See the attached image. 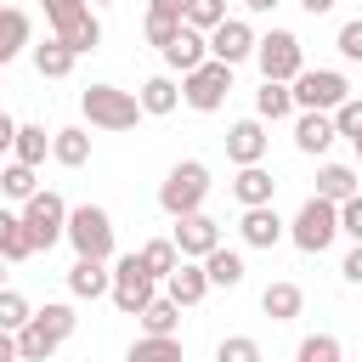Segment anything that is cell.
Returning <instances> with one entry per match:
<instances>
[{"mask_svg":"<svg viewBox=\"0 0 362 362\" xmlns=\"http://www.w3.org/2000/svg\"><path fill=\"white\" fill-rule=\"evenodd\" d=\"M300 362H339V339L334 334H305L300 339Z\"/></svg>","mask_w":362,"mask_h":362,"instance_id":"f35d334b","label":"cell"},{"mask_svg":"<svg viewBox=\"0 0 362 362\" xmlns=\"http://www.w3.org/2000/svg\"><path fill=\"white\" fill-rule=\"evenodd\" d=\"M79 107H85V119L96 130H136V119H141L136 90H119V85H85L79 90Z\"/></svg>","mask_w":362,"mask_h":362,"instance_id":"3957f363","label":"cell"},{"mask_svg":"<svg viewBox=\"0 0 362 362\" xmlns=\"http://www.w3.org/2000/svg\"><path fill=\"white\" fill-rule=\"evenodd\" d=\"M40 6H45V23H51V34H68V28H74V23L90 11L85 0H40Z\"/></svg>","mask_w":362,"mask_h":362,"instance_id":"74e56055","label":"cell"},{"mask_svg":"<svg viewBox=\"0 0 362 362\" xmlns=\"http://www.w3.org/2000/svg\"><path fill=\"white\" fill-rule=\"evenodd\" d=\"M34 192H40V175H34V164H17V158H11V164L0 170V198H11V204H28Z\"/></svg>","mask_w":362,"mask_h":362,"instance_id":"f546056e","label":"cell"},{"mask_svg":"<svg viewBox=\"0 0 362 362\" xmlns=\"http://www.w3.org/2000/svg\"><path fill=\"white\" fill-rule=\"evenodd\" d=\"M23 226H28V243H34V255H40V249H51V243L68 238V204H62L57 192H34V198L23 204Z\"/></svg>","mask_w":362,"mask_h":362,"instance_id":"9c48e42d","label":"cell"},{"mask_svg":"<svg viewBox=\"0 0 362 362\" xmlns=\"http://www.w3.org/2000/svg\"><path fill=\"white\" fill-rule=\"evenodd\" d=\"M288 90H294V107H300V113H339V107L351 102L345 74H334V68H305Z\"/></svg>","mask_w":362,"mask_h":362,"instance_id":"52a82bcc","label":"cell"},{"mask_svg":"<svg viewBox=\"0 0 362 362\" xmlns=\"http://www.w3.org/2000/svg\"><path fill=\"white\" fill-rule=\"evenodd\" d=\"M255 45H260V40H255V28H249L243 17H226V23L209 34V57L226 62V68H238L243 57H255Z\"/></svg>","mask_w":362,"mask_h":362,"instance_id":"7c38bea8","label":"cell"},{"mask_svg":"<svg viewBox=\"0 0 362 362\" xmlns=\"http://www.w3.org/2000/svg\"><path fill=\"white\" fill-rule=\"evenodd\" d=\"M17 164H45V153H51V136H45V124H17Z\"/></svg>","mask_w":362,"mask_h":362,"instance_id":"1f68e13d","label":"cell"},{"mask_svg":"<svg viewBox=\"0 0 362 362\" xmlns=\"http://www.w3.org/2000/svg\"><path fill=\"white\" fill-rule=\"evenodd\" d=\"M294 113V90L288 85H277V79H260V90H255V119H288Z\"/></svg>","mask_w":362,"mask_h":362,"instance_id":"4316f807","label":"cell"},{"mask_svg":"<svg viewBox=\"0 0 362 362\" xmlns=\"http://www.w3.org/2000/svg\"><path fill=\"white\" fill-rule=\"evenodd\" d=\"M238 232H243V243H249V249H277V243L288 238V221H277V209H272V204H260V209H243Z\"/></svg>","mask_w":362,"mask_h":362,"instance_id":"5bb4252c","label":"cell"},{"mask_svg":"<svg viewBox=\"0 0 362 362\" xmlns=\"http://www.w3.org/2000/svg\"><path fill=\"white\" fill-rule=\"evenodd\" d=\"M136 255H141V266H147L153 277H164V283H170V277H175V266H181V249H175L170 238H153V243H141Z\"/></svg>","mask_w":362,"mask_h":362,"instance_id":"4dcf8cb0","label":"cell"},{"mask_svg":"<svg viewBox=\"0 0 362 362\" xmlns=\"http://www.w3.org/2000/svg\"><path fill=\"white\" fill-rule=\"evenodd\" d=\"M243 6H249V11H272L277 0H243Z\"/></svg>","mask_w":362,"mask_h":362,"instance_id":"681fc988","label":"cell"},{"mask_svg":"<svg viewBox=\"0 0 362 362\" xmlns=\"http://www.w3.org/2000/svg\"><path fill=\"white\" fill-rule=\"evenodd\" d=\"M6 266H11V260H0V288H6Z\"/></svg>","mask_w":362,"mask_h":362,"instance_id":"f907efd6","label":"cell"},{"mask_svg":"<svg viewBox=\"0 0 362 362\" xmlns=\"http://www.w3.org/2000/svg\"><path fill=\"white\" fill-rule=\"evenodd\" d=\"M74 328H79V317H74V305H45V311H34L28 317V328L17 334V356L23 362H45V356H57V345H68L74 339Z\"/></svg>","mask_w":362,"mask_h":362,"instance_id":"6da1fadb","label":"cell"},{"mask_svg":"<svg viewBox=\"0 0 362 362\" xmlns=\"http://www.w3.org/2000/svg\"><path fill=\"white\" fill-rule=\"evenodd\" d=\"M153 283H158V277L141 266V255H119V260H113V305H119L124 317H141V311L158 300Z\"/></svg>","mask_w":362,"mask_h":362,"instance_id":"ba28073f","label":"cell"},{"mask_svg":"<svg viewBox=\"0 0 362 362\" xmlns=\"http://www.w3.org/2000/svg\"><path fill=\"white\" fill-rule=\"evenodd\" d=\"M204 198H209V164H204V158L170 164V175L158 181V209L175 215V221H181V215H198Z\"/></svg>","mask_w":362,"mask_h":362,"instance_id":"7a4b0ae2","label":"cell"},{"mask_svg":"<svg viewBox=\"0 0 362 362\" xmlns=\"http://www.w3.org/2000/svg\"><path fill=\"white\" fill-rule=\"evenodd\" d=\"M0 362H23L17 356V334H6V328H0Z\"/></svg>","mask_w":362,"mask_h":362,"instance_id":"7dc6e473","label":"cell"},{"mask_svg":"<svg viewBox=\"0 0 362 362\" xmlns=\"http://www.w3.org/2000/svg\"><path fill=\"white\" fill-rule=\"evenodd\" d=\"M107 6H113V0H107Z\"/></svg>","mask_w":362,"mask_h":362,"instance_id":"f5cc1de1","label":"cell"},{"mask_svg":"<svg viewBox=\"0 0 362 362\" xmlns=\"http://www.w3.org/2000/svg\"><path fill=\"white\" fill-rule=\"evenodd\" d=\"M68 243H74L79 260H113V215L102 204L68 209Z\"/></svg>","mask_w":362,"mask_h":362,"instance_id":"277c9868","label":"cell"},{"mask_svg":"<svg viewBox=\"0 0 362 362\" xmlns=\"http://www.w3.org/2000/svg\"><path fill=\"white\" fill-rule=\"evenodd\" d=\"M28 34H34L28 11H23V6H0V68L28 51Z\"/></svg>","mask_w":362,"mask_h":362,"instance_id":"d6986e66","label":"cell"},{"mask_svg":"<svg viewBox=\"0 0 362 362\" xmlns=\"http://www.w3.org/2000/svg\"><path fill=\"white\" fill-rule=\"evenodd\" d=\"M164 294H170L175 305H198V300L209 294V277H204V260H181V266H175V277L164 283Z\"/></svg>","mask_w":362,"mask_h":362,"instance_id":"ffe728a7","label":"cell"},{"mask_svg":"<svg viewBox=\"0 0 362 362\" xmlns=\"http://www.w3.org/2000/svg\"><path fill=\"white\" fill-rule=\"evenodd\" d=\"M300 305H305L300 283H266V288H260V311H266L272 322H294Z\"/></svg>","mask_w":362,"mask_h":362,"instance_id":"44dd1931","label":"cell"},{"mask_svg":"<svg viewBox=\"0 0 362 362\" xmlns=\"http://www.w3.org/2000/svg\"><path fill=\"white\" fill-rule=\"evenodd\" d=\"M356 158H362V136H356Z\"/></svg>","mask_w":362,"mask_h":362,"instance_id":"816d5d0a","label":"cell"},{"mask_svg":"<svg viewBox=\"0 0 362 362\" xmlns=\"http://www.w3.org/2000/svg\"><path fill=\"white\" fill-rule=\"evenodd\" d=\"M272 192H277V181H272V170H266V164H243V170L232 175V198H238L243 209L272 204Z\"/></svg>","mask_w":362,"mask_h":362,"instance_id":"2e32d148","label":"cell"},{"mask_svg":"<svg viewBox=\"0 0 362 362\" xmlns=\"http://www.w3.org/2000/svg\"><path fill=\"white\" fill-rule=\"evenodd\" d=\"M300 6H305V11H311V17H322V11H334V6H339V0H300Z\"/></svg>","mask_w":362,"mask_h":362,"instance_id":"c3c4849f","label":"cell"},{"mask_svg":"<svg viewBox=\"0 0 362 362\" xmlns=\"http://www.w3.org/2000/svg\"><path fill=\"white\" fill-rule=\"evenodd\" d=\"M226 90H232V68L226 62H204V68H192V74H181V102L192 107V113H215L221 102H226Z\"/></svg>","mask_w":362,"mask_h":362,"instance_id":"30bf717a","label":"cell"},{"mask_svg":"<svg viewBox=\"0 0 362 362\" xmlns=\"http://www.w3.org/2000/svg\"><path fill=\"white\" fill-rule=\"evenodd\" d=\"M51 158H57V164H68V170H79V164L90 158V136H85L79 124H68V130H51Z\"/></svg>","mask_w":362,"mask_h":362,"instance_id":"83f0119b","label":"cell"},{"mask_svg":"<svg viewBox=\"0 0 362 362\" xmlns=\"http://www.w3.org/2000/svg\"><path fill=\"white\" fill-rule=\"evenodd\" d=\"M28 317H34V311H28V300H23L17 288H0V328H6V334H23V328H28Z\"/></svg>","mask_w":362,"mask_h":362,"instance_id":"d590c367","label":"cell"},{"mask_svg":"<svg viewBox=\"0 0 362 362\" xmlns=\"http://www.w3.org/2000/svg\"><path fill=\"white\" fill-rule=\"evenodd\" d=\"M334 136H339V130H334V113H300V119H294V147H300V153H311V158H317V153H328V147H334Z\"/></svg>","mask_w":362,"mask_h":362,"instance_id":"ac0fdd59","label":"cell"},{"mask_svg":"<svg viewBox=\"0 0 362 362\" xmlns=\"http://www.w3.org/2000/svg\"><path fill=\"white\" fill-rule=\"evenodd\" d=\"M175 328H181V305H175L170 294H158V300L141 311V334H153V339H175Z\"/></svg>","mask_w":362,"mask_h":362,"instance_id":"f1b7e54d","label":"cell"},{"mask_svg":"<svg viewBox=\"0 0 362 362\" xmlns=\"http://www.w3.org/2000/svg\"><path fill=\"white\" fill-rule=\"evenodd\" d=\"M181 28H187V23H153V17H147V45H158V51H164Z\"/></svg>","mask_w":362,"mask_h":362,"instance_id":"ee69618b","label":"cell"},{"mask_svg":"<svg viewBox=\"0 0 362 362\" xmlns=\"http://www.w3.org/2000/svg\"><path fill=\"white\" fill-rule=\"evenodd\" d=\"M153 23H187V0H147Z\"/></svg>","mask_w":362,"mask_h":362,"instance_id":"b9f144b4","label":"cell"},{"mask_svg":"<svg viewBox=\"0 0 362 362\" xmlns=\"http://www.w3.org/2000/svg\"><path fill=\"white\" fill-rule=\"evenodd\" d=\"M334 45H339V57H345V62H362V17H351V23L339 28V40H334Z\"/></svg>","mask_w":362,"mask_h":362,"instance_id":"60d3db41","label":"cell"},{"mask_svg":"<svg viewBox=\"0 0 362 362\" xmlns=\"http://www.w3.org/2000/svg\"><path fill=\"white\" fill-rule=\"evenodd\" d=\"M136 102H141V113H153V119H164V113H175V102H181V85L170 79V74H153L141 90H136Z\"/></svg>","mask_w":362,"mask_h":362,"instance_id":"7402d4cb","label":"cell"},{"mask_svg":"<svg viewBox=\"0 0 362 362\" xmlns=\"http://www.w3.org/2000/svg\"><path fill=\"white\" fill-rule=\"evenodd\" d=\"M204 277H209V288H238L243 283V255L221 243L215 255H204Z\"/></svg>","mask_w":362,"mask_h":362,"instance_id":"d4e9b609","label":"cell"},{"mask_svg":"<svg viewBox=\"0 0 362 362\" xmlns=\"http://www.w3.org/2000/svg\"><path fill=\"white\" fill-rule=\"evenodd\" d=\"M255 62H260V79L294 85V79L305 74V51H300V34H288V28H272V34H260V45H255Z\"/></svg>","mask_w":362,"mask_h":362,"instance_id":"8992f818","label":"cell"},{"mask_svg":"<svg viewBox=\"0 0 362 362\" xmlns=\"http://www.w3.org/2000/svg\"><path fill=\"white\" fill-rule=\"evenodd\" d=\"M11 147H17V119L0 113V153H11Z\"/></svg>","mask_w":362,"mask_h":362,"instance_id":"bcb514c9","label":"cell"},{"mask_svg":"<svg viewBox=\"0 0 362 362\" xmlns=\"http://www.w3.org/2000/svg\"><path fill=\"white\" fill-rule=\"evenodd\" d=\"M124 362H181V339H153V334H141V339L124 351Z\"/></svg>","mask_w":362,"mask_h":362,"instance_id":"d6a6232c","label":"cell"},{"mask_svg":"<svg viewBox=\"0 0 362 362\" xmlns=\"http://www.w3.org/2000/svg\"><path fill=\"white\" fill-rule=\"evenodd\" d=\"M175 249H181V260H204V255H215L221 249V221L215 215H181L175 221V238H170Z\"/></svg>","mask_w":362,"mask_h":362,"instance_id":"8fae6325","label":"cell"},{"mask_svg":"<svg viewBox=\"0 0 362 362\" xmlns=\"http://www.w3.org/2000/svg\"><path fill=\"white\" fill-rule=\"evenodd\" d=\"M221 23H226V0H187V28L215 34Z\"/></svg>","mask_w":362,"mask_h":362,"instance_id":"e575fe53","label":"cell"},{"mask_svg":"<svg viewBox=\"0 0 362 362\" xmlns=\"http://www.w3.org/2000/svg\"><path fill=\"white\" fill-rule=\"evenodd\" d=\"M339 272H345V283H362V243L345 255V266H339Z\"/></svg>","mask_w":362,"mask_h":362,"instance_id":"f6af8a7d","label":"cell"},{"mask_svg":"<svg viewBox=\"0 0 362 362\" xmlns=\"http://www.w3.org/2000/svg\"><path fill=\"white\" fill-rule=\"evenodd\" d=\"M164 62H170V68H181V74L204 68V62H209V34H198V28H181V34L164 45Z\"/></svg>","mask_w":362,"mask_h":362,"instance_id":"e0dca14e","label":"cell"},{"mask_svg":"<svg viewBox=\"0 0 362 362\" xmlns=\"http://www.w3.org/2000/svg\"><path fill=\"white\" fill-rule=\"evenodd\" d=\"M334 130H339V136H351V141L362 136V96H351V102L334 113Z\"/></svg>","mask_w":362,"mask_h":362,"instance_id":"ab89813d","label":"cell"},{"mask_svg":"<svg viewBox=\"0 0 362 362\" xmlns=\"http://www.w3.org/2000/svg\"><path fill=\"white\" fill-rule=\"evenodd\" d=\"M317 198L351 204V198H356V170H351V164H322V170H317Z\"/></svg>","mask_w":362,"mask_h":362,"instance_id":"cb8c5ba5","label":"cell"},{"mask_svg":"<svg viewBox=\"0 0 362 362\" xmlns=\"http://www.w3.org/2000/svg\"><path fill=\"white\" fill-rule=\"evenodd\" d=\"M266 141H272V136H266V119H238V124L226 130V158H232L238 170H243V164H260V158H266Z\"/></svg>","mask_w":362,"mask_h":362,"instance_id":"4fadbf2b","label":"cell"},{"mask_svg":"<svg viewBox=\"0 0 362 362\" xmlns=\"http://www.w3.org/2000/svg\"><path fill=\"white\" fill-rule=\"evenodd\" d=\"M68 294H74V300H102V294H113V266H107V260H74V266H68Z\"/></svg>","mask_w":362,"mask_h":362,"instance_id":"9a60e30c","label":"cell"},{"mask_svg":"<svg viewBox=\"0 0 362 362\" xmlns=\"http://www.w3.org/2000/svg\"><path fill=\"white\" fill-rule=\"evenodd\" d=\"M74 62H79V57H74L57 34H51L45 45H34V68H40V79H68V74H74Z\"/></svg>","mask_w":362,"mask_h":362,"instance_id":"484cf974","label":"cell"},{"mask_svg":"<svg viewBox=\"0 0 362 362\" xmlns=\"http://www.w3.org/2000/svg\"><path fill=\"white\" fill-rule=\"evenodd\" d=\"M34 243H28V226H23V209H0V260H28Z\"/></svg>","mask_w":362,"mask_h":362,"instance_id":"603a6c76","label":"cell"},{"mask_svg":"<svg viewBox=\"0 0 362 362\" xmlns=\"http://www.w3.org/2000/svg\"><path fill=\"white\" fill-rule=\"evenodd\" d=\"M339 232H345V238H356V243H362V192H356V198H351V204H339Z\"/></svg>","mask_w":362,"mask_h":362,"instance_id":"7bdbcfd3","label":"cell"},{"mask_svg":"<svg viewBox=\"0 0 362 362\" xmlns=\"http://www.w3.org/2000/svg\"><path fill=\"white\" fill-rule=\"evenodd\" d=\"M215 362H266V356H260V339H249V334H226V339L215 345Z\"/></svg>","mask_w":362,"mask_h":362,"instance_id":"8d00e7d4","label":"cell"},{"mask_svg":"<svg viewBox=\"0 0 362 362\" xmlns=\"http://www.w3.org/2000/svg\"><path fill=\"white\" fill-rule=\"evenodd\" d=\"M57 40H62V45L74 51V57H85V51H96V45H102V23H96L90 11H85V17H79V23L68 28V34H57Z\"/></svg>","mask_w":362,"mask_h":362,"instance_id":"836d02e7","label":"cell"},{"mask_svg":"<svg viewBox=\"0 0 362 362\" xmlns=\"http://www.w3.org/2000/svg\"><path fill=\"white\" fill-rule=\"evenodd\" d=\"M288 238H294L300 255H322V249L339 238V204H328V198H305L300 215L288 221Z\"/></svg>","mask_w":362,"mask_h":362,"instance_id":"5b68a950","label":"cell"}]
</instances>
